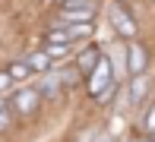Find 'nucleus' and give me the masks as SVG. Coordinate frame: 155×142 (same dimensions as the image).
Instances as JSON below:
<instances>
[{
	"label": "nucleus",
	"instance_id": "nucleus-1",
	"mask_svg": "<svg viewBox=\"0 0 155 142\" xmlns=\"http://www.w3.org/2000/svg\"><path fill=\"white\" fill-rule=\"evenodd\" d=\"M108 19H111V28H114V35H120L124 41H136V35H139V25H136V19L130 16V10H127L124 3H111L108 6Z\"/></svg>",
	"mask_w": 155,
	"mask_h": 142
},
{
	"label": "nucleus",
	"instance_id": "nucleus-2",
	"mask_svg": "<svg viewBox=\"0 0 155 142\" xmlns=\"http://www.w3.org/2000/svg\"><path fill=\"white\" fill-rule=\"evenodd\" d=\"M86 89H89V95H92V98H98V95H101V92H108L111 89V85H117L114 82V69H111V60H108V57H98V63H95V69H92V73H89L86 76Z\"/></svg>",
	"mask_w": 155,
	"mask_h": 142
},
{
	"label": "nucleus",
	"instance_id": "nucleus-3",
	"mask_svg": "<svg viewBox=\"0 0 155 142\" xmlns=\"http://www.w3.org/2000/svg\"><path fill=\"white\" fill-rule=\"evenodd\" d=\"M95 19V0H63L57 22H92Z\"/></svg>",
	"mask_w": 155,
	"mask_h": 142
},
{
	"label": "nucleus",
	"instance_id": "nucleus-4",
	"mask_svg": "<svg viewBox=\"0 0 155 142\" xmlns=\"http://www.w3.org/2000/svg\"><path fill=\"white\" fill-rule=\"evenodd\" d=\"M6 104H10V111H16L19 117H32V114L41 108V95L32 89V85H22V89L13 92V98Z\"/></svg>",
	"mask_w": 155,
	"mask_h": 142
},
{
	"label": "nucleus",
	"instance_id": "nucleus-5",
	"mask_svg": "<svg viewBox=\"0 0 155 142\" xmlns=\"http://www.w3.org/2000/svg\"><path fill=\"white\" fill-rule=\"evenodd\" d=\"M73 79H76V73H63V69H48V73H41L38 85H32V89L38 92L41 98H57V95H60V89H63V82H73Z\"/></svg>",
	"mask_w": 155,
	"mask_h": 142
},
{
	"label": "nucleus",
	"instance_id": "nucleus-6",
	"mask_svg": "<svg viewBox=\"0 0 155 142\" xmlns=\"http://www.w3.org/2000/svg\"><path fill=\"white\" fill-rule=\"evenodd\" d=\"M127 73L130 76H139L146 73V66H149V54H146V47L139 44V41H127Z\"/></svg>",
	"mask_w": 155,
	"mask_h": 142
},
{
	"label": "nucleus",
	"instance_id": "nucleus-7",
	"mask_svg": "<svg viewBox=\"0 0 155 142\" xmlns=\"http://www.w3.org/2000/svg\"><path fill=\"white\" fill-rule=\"evenodd\" d=\"M98 57H101V51L92 44V47H82L79 54H76V73H82V76H89L95 69V63H98Z\"/></svg>",
	"mask_w": 155,
	"mask_h": 142
},
{
	"label": "nucleus",
	"instance_id": "nucleus-8",
	"mask_svg": "<svg viewBox=\"0 0 155 142\" xmlns=\"http://www.w3.org/2000/svg\"><path fill=\"white\" fill-rule=\"evenodd\" d=\"M60 25H63V32H67L70 44H73V41H82V38H89V35H92V22H60Z\"/></svg>",
	"mask_w": 155,
	"mask_h": 142
},
{
	"label": "nucleus",
	"instance_id": "nucleus-9",
	"mask_svg": "<svg viewBox=\"0 0 155 142\" xmlns=\"http://www.w3.org/2000/svg\"><path fill=\"white\" fill-rule=\"evenodd\" d=\"M22 60L29 63V69H32V73H48V69H54L51 57H48L45 51H32L29 57H22Z\"/></svg>",
	"mask_w": 155,
	"mask_h": 142
},
{
	"label": "nucleus",
	"instance_id": "nucleus-10",
	"mask_svg": "<svg viewBox=\"0 0 155 142\" xmlns=\"http://www.w3.org/2000/svg\"><path fill=\"white\" fill-rule=\"evenodd\" d=\"M146 92H149V79H146V73L133 76V82H130V101L139 104V101L146 98Z\"/></svg>",
	"mask_w": 155,
	"mask_h": 142
},
{
	"label": "nucleus",
	"instance_id": "nucleus-11",
	"mask_svg": "<svg viewBox=\"0 0 155 142\" xmlns=\"http://www.w3.org/2000/svg\"><path fill=\"white\" fill-rule=\"evenodd\" d=\"M6 76H10L13 82H25V79L32 76V69H29V63H25V60H13L10 66H6Z\"/></svg>",
	"mask_w": 155,
	"mask_h": 142
},
{
	"label": "nucleus",
	"instance_id": "nucleus-12",
	"mask_svg": "<svg viewBox=\"0 0 155 142\" xmlns=\"http://www.w3.org/2000/svg\"><path fill=\"white\" fill-rule=\"evenodd\" d=\"M45 54L51 57V63H60L70 57V44H45Z\"/></svg>",
	"mask_w": 155,
	"mask_h": 142
},
{
	"label": "nucleus",
	"instance_id": "nucleus-13",
	"mask_svg": "<svg viewBox=\"0 0 155 142\" xmlns=\"http://www.w3.org/2000/svg\"><path fill=\"white\" fill-rule=\"evenodd\" d=\"M45 38H48V44H70V38H67V32H63V25H60V22L48 28Z\"/></svg>",
	"mask_w": 155,
	"mask_h": 142
},
{
	"label": "nucleus",
	"instance_id": "nucleus-14",
	"mask_svg": "<svg viewBox=\"0 0 155 142\" xmlns=\"http://www.w3.org/2000/svg\"><path fill=\"white\" fill-rule=\"evenodd\" d=\"M10 117H13V111H10V104H6L3 98H0V133H3L6 126H10Z\"/></svg>",
	"mask_w": 155,
	"mask_h": 142
},
{
	"label": "nucleus",
	"instance_id": "nucleus-15",
	"mask_svg": "<svg viewBox=\"0 0 155 142\" xmlns=\"http://www.w3.org/2000/svg\"><path fill=\"white\" fill-rule=\"evenodd\" d=\"M13 85H16V82H13L10 76H6V69H0V95H3V92H10Z\"/></svg>",
	"mask_w": 155,
	"mask_h": 142
},
{
	"label": "nucleus",
	"instance_id": "nucleus-16",
	"mask_svg": "<svg viewBox=\"0 0 155 142\" xmlns=\"http://www.w3.org/2000/svg\"><path fill=\"white\" fill-rule=\"evenodd\" d=\"M146 123H149V133H152V142H155V108L149 111V117H146Z\"/></svg>",
	"mask_w": 155,
	"mask_h": 142
},
{
	"label": "nucleus",
	"instance_id": "nucleus-17",
	"mask_svg": "<svg viewBox=\"0 0 155 142\" xmlns=\"http://www.w3.org/2000/svg\"><path fill=\"white\" fill-rule=\"evenodd\" d=\"M136 142H152V139H136Z\"/></svg>",
	"mask_w": 155,
	"mask_h": 142
},
{
	"label": "nucleus",
	"instance_id": "nucleus-18",
	"mask_svg": "<svg viewBox=\"0 0 155 142\" xmlns=\"http://www.w3.org/2000/svg\"><path fill=\"white\" fill-rule=\"evenodd\" d=\"M117 3H127V0H117Z\"/></svg>",
	"mask_w": 155,
	"mask_h": 142
}]
</instances>
